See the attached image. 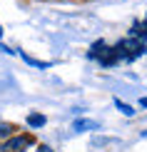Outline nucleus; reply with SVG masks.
Listing matches in <instances>:
<instances>
[{
	"label": "nucleus",
	"mask_w": 147,
	"mask_h": 152,
	"mask_svg": "<svg viewBox=\"0 0 147 152\" xmlns=\"http://www.w3.org/2000/svg\"><path fill=\"white\" fill-rule=\"evenodd\" d=\"M30 147H35V135L30 132H15L0 142V152H30Z\"/></svg>",
	"instance_id": "f257e3e1"
},
{
	"label": "nucleus",
	"mask_w": 147,
	"mask_h": 152,
	"mask_svg": "<svg viewBox=\"0 0 147 152\" xmlns=\"http://www.w3.org/2000/svg\"><path fill=\"white\" fill-rule=\"evenodd\" d=\"M72 130L75 132H95V130H102L100 122H95V120H87V117H78L72 122Z\"/></svg>",
	"instance_id": "f03ea898"
},
{
	"label": "nucleus",
	"mask_w": 147,
	"mask_h": 152,
	"mask_svg": "<svg viewBox=\"0 0 147 152\" xmlns=\"http://www.w3.org/2000/svg\"><path fill=\"white\" fill-rule=\"evenodd\" d=\"M107 48H110V42H105V40H95L90 48H87V60H100L102 55L107 53Z\"/></svg>",
	"instance_id": "7ed1b4c3"
},
{
	"label": "nucleus",
	"mask_w": 147,
	"mask_h": 152,
	"mask_svg": "<svg viewBox=\"0 0 147 152\" xmlns=\"http://www.w3.org/2000/svg\"><path fill=\"white\" fill-rule=\"evenodd\" d=\"M25 125H28L30 130H42L48 125V117L42 115V112H28V117H25Z\"/></svg>",
	"instance_id": "20e7f679"
},
{
	"label": "nucleus",
	"mask_w": 147,
	"mask_h": 152,
	"mask_svg": "<svg viewBox=\"0 0 147 152\" xmlns=\"http://www.w3.org/2000/svg\"><path fill=\"white\" fill-rule=\"evenodd\" d=\"M127 37H137V40H145L147 42V20H135V23L130 25Z\"/></svg>",
	"instance_id": "39448f33"
},
{
	"label": "nucleus",
	"mask_w": 147,
	"mask_h": 152,
	"mask_svg": "<svg viewBox=\"0 0 147 152\" xmlns=\"http://www.w3.org/2000/svg\"><path fill=\"white\" fill-rule=\"evenodd\" d=\"M15 55H20L23 62H28V65H33V67H40V70H48V67H53V62H42V60H35V58H30L28 53H23V50H18Z\"/></svg>",
	"instance_id": "423d86ee"
},
{
	"label": "nucleus",
	"mask_w": 147,
	"mask_h": 152,
	"mask_svg": "<svg viewBox=\"0 0 147 152\" xmlns=\"http://www.w3.org/2000/svg\"><path fill=\"white\" fill-rule=\"evenodd\" d=\"M115 107H117V110L122 112L125 117H135V115H137V110H135V107H132V105H127V102H122L120 97H115Z\"/></svg>",
	"instance_id": "0eeeda50"
},
{
	"label": "nucleus",
	"mask_w": 147,
	"mask_h": 152,
	"mask_svg": "<svg viewBox=\"0 0 147 152\" xmlns=\"http://www.w3.org/2000/svg\"><path fill=\"white\" fill-rule=\"evenodd\" d=\"M10 135H15V125H10V122H0V142H3L5 137H10Z\"/></svg>",
	"instance_id": "6e6552de"
},
{
	"label": "nucleus",
	"mask_w": 147,
	"mask_h": 152,
	"mask_svg": "<svg viewBox=\"0 0 147 152\" xmlns=\"http://www.w3.org/2000/svg\"><path fill=\"white\" fill-rule=\"evenodd\" d=\"M0 53H5V55H15V50H12V48H8L3 40H0Z\"/></svg>",
	"instance_id": "1a4fd4ad"
},
{
	"label": "nucleus",
	"mask_w": 147,
	"mask_h": 152,
	"mask_svg": "<svg viewBox=\"0 0 147 152\" xmlns=\"http://www.w3.org/2000/svg\"><path fill=\"white\" fill-rule=\"evenodd\" d=\"M33 152H55V150L50 147V145H37V147H35Z\"/></svg>",
	"instance_id": "9d476101"
},
{
	"label": "nucleus",
	"mask_w": 147,
	"mask_h": 152,
	"mask_svg": "<svg viewBox=\"0 0 147 152\" xmlns=\"http://www.w3.org/2000/svg\"><path fill=\"white\" fill-rule=\"evenodd\" d=\"M140 110H147V97H140Z\"/></svg>",
	"instance_id": "9b49d317"
},
{
	"label": "nucleus",
	"mask_w": 147,
	"mask_h": 152,
	"mask_svg": "<svg viewBox=\"0 0 147 152\" xmlns=\"http://www.w3.org/2000/svg\"><path fill=\"white\" fill-rule=\"evenodd\" d=\"M140 137H142V140H145V137H147V130H142V132H140Z\"/></svg>",
	"instance_id": "f8f14e48"
},
{
	"label": "nucleus",
	"mask_w": 147,
	"mask_h": 152,
	"mask_svg": "<svg viewBox=\"0 0 147 152\" xmlns=\"http://www.w3.org/2000/svg\"><path fill=\"white\" fill-rule=\"evenodd\" d=\"M3 33H5V30H3V25H0V40H3Z\"/></svg>",
	"instance_id": "ddd939ff"
},
{
	"label": "nucleus",
	"mask_w": 147,
	"mask_h": 152,
	"mask_svg": "<svg viewBox=\"0 0 147 152\" xmlns=\"http://www.w3.org/2000/svg\"><path fill=\"white\" fill-rule=\"evenodd\" d=\"M53 3H70V0H53Z\"/></svg>",
	"instance_id": "4468645a"
},
{
	"label": "nucleus",
	"mask_w": 147,
	"mask_h": 152,
	"mask_svg": "<svg viewBox=\"0 0 147 152\" xmlns=\"http://www.w3.org/2000/svg\"><path fill=\"white\" fill-rule=\"evenodd\" d=\"M82 3H95V0H82Z\"/></svg>",
	"instance_id": "2eb2a0df"
}]
</instances>
